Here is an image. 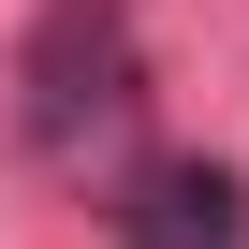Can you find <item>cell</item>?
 Instances as JSON below:
<instances>
[{
	"mask_svg": "<svg viewBox=\"0 0 249 249\" xmlns=\"http://www.w3.org/2000/svg\"><path fill=\"white\" fill-rule=\"evenodd\" d=\"M132 103V15L117 0H44L30 30V147H88Z\"/></svg>",
	"mask_w": 249,
	"mask_h": 249,
	"instance_id": "cell-1",
	"label": "cell"
},
{
	"mask_svg": "<svg viewBox=\"0 0 249 249\" xmlns=\"http://www.w3.org/2000/svg\"><path fill=\"white\" fill-rule=\"evenodd\" d=\"M234 234H249V191L220 161H161L147 205H132V249H234Z\"/></svg>",
	"mask_w": 249,
	"mask_h": 249,
	"instance_id": "cell-2",
	"label": "cell"
}]
</instances>
